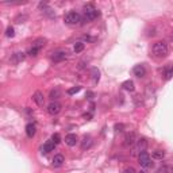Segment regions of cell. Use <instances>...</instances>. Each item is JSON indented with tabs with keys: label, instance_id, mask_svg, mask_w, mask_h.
<instances>
[{
	"label": "cell",
	"instance_id": "cell-1",
	"mask_svg": "<svg viewBox=\"0 0 173 173\" xmlns=\"http://www.w3.org/2000/svg\"><path fill=\"white\" fill-rule=\"evenodd\" d=\"M168 52H169L168 45H166L165 42H162V41H158V42H156V43L153 45V48H152L153 56H154V57H158V58L168 56Z\"/></svg>",
	"mask_w": 173,
	"mask_h": 173
},
{
	"label": "cell",
	"instance_id": "cell-2",
	"mask_svg": "<svg viewBox=\"0 0 173 173\" xmlns=\"http://www.w3.org/2000/svg\"><path fill=\"white\" fill-rule=\"evenodd\" d=\"M99 15H100V12L96 10L93 5H85L84 7V22H92V20H95L96 18H99Z\"/></svg>",
	"mask_w": 173,
	"mask_h": 173
},
{
	"label": "cell",
	"instance_id": "cell-3",
	"mask_svg": "<svg viewBox=\"0 0 173 173\" xmlns=\"http://www.w3.org/2000/svg\"><path fill=\"white\" fill-rule=\"evenodd\" d=\"M64 22L67 24H70V26H74V24H78L81 22V15L76 11H69L67 15L64 16Z\"/></svg>",
	"mask_w": 173,
	"mask_h": 173
},
{
	"label": "cell",
	"instance_id": "cell-4",
	"mask_svg": "<svg viewBox=\"0 0 173 173\" xmlns=\"http://www.w3.org/2000/svg\"><path fill=\"white\" fill-rule=\"evenodd\" d=\"M45 42H46V39H37L35 42L33 43V46L29 49L27 54H29L30 57H37V56H38V53L41 52V49L45 46Z\"/></svg>",
	"mask_w": 173,
	"mask_h": 173
},
{
	"label": "cell",
	"instance_id": "cell-5",
	"mask_svg": "<svg viewBox=\"0 0 173 173\" xmlns=\"http://www.w3.org/2000/svg\"><path fill=\"white\" fill-rule=\"evenodd\" d=\"M138 161H139V164L143 166V168H150V166L153 165L149 153H146V152H142V153L138 154Z\"/></svg>",
	"mask_w": 173,
	"mask_h": 173
},
{
	"label": "cell",
	"instance_id": "cell-6",
	"mask_svg": "<svg viewBox=\"0 0 173 173\" xmlns=\"http://www.w3.org/2000/svg\"><path fill=\"white\" fill-rule=\"evenodd\" d=\"M67 57H68L67 50H56V52L52 54V61L61 62V61H64V59H67Z\"/></svg>",
	"mask_w": 173,
	"mask_h": 173
},
{
	"label": "cell",
	"instance_id": "cell-7",
	"mask_svg": "<svg viewBox=\"0 0 173 173\" xmlns=\"http://www.w3.org/2000/svg\"><path fill=\"white\" fill-rule=\"evenodd\" d=\"M59 111H61V104L58 102H52L48 106V112L50 115H57L59 114Z\"/></svg>",
	"mask_w": 173,
	"mask_h": 173
},
{
	"label": "cell",
	"instance_id": "cell-8",
	"mask_svg": "<svg viewBox=\"0 0 173 173\" xmlns=\"http://www.w3.org/2000/svg\"><path fill=\"white\" fill-rule=\"evenodd\" d=\"M133 73H134V76H137V77H145V74H146V68L143 67L142 64H139V65H135L134 69H133Z\"/></svg>",
	"mask_w": 173,
	"mask_h": 173
},
{
	"label": "cell",
	"instance_id": "cell-9",
	"mask_svg": "<svg viewBox=\"0 0 173 173\" xmlns=\"http://www.w3.org/2000/svg\"><path fill=\"white\" fill-rule=\"evenodd\" d=\"M39 8L42 10L43 14L48 15V16H50V18H54V16H56V14H54V11H53V8L49 7L46 3H41V4H39Z\"/></svg>",
	"mask_w": 173,
	"mask_h": 173
},
{
	"label": "cell",
	"instance_id": "cell-10",
	"mask_svg": "<svg viewBox=\"0 0 173 173\" xmlns=\"http://www.w3.org/2000/svg\"><path fill=\"white\" fill-rule=\"evenodd\" d=\"M77 142H78V138H77L76 134L70 133V134H68L67 137H65V143H67L68 146H76Z\"/></svg>",
	"mask_w": 173,
	"mask_h": 173
},
{
	"label": "cell",
	"instance_id": "cell-11",
	"mask_svg": "<svg viewBox=\"0 0 173 173\" xmlns=\"http://www.w3.org/2000/svg\"><path fill=\"white\" fill-rule=\"evenodd\" d=\"M146 147H147V141L145 139V138H142V139H138L137 147H135L134 153H142V152L146 150Z\"/></svg>",
	"mask_w": 173,
	"mask_h": 173
},
{
	"label": "cell",
	"instance_id": "cell-12",
	"mask_svg": "<svg viewBox=\"0 0 173 173\" xmlns=\"http://www.w3.org/2000/svg\"><path fill=\"white\" fill-rule=\"evenodd\" d=\"M24 57H26V54H24V53H20V52L14 53V54H12V57H11V62H12V64H19V62H22L24 59Z\"/></svg>",
	"mask_w": 173,
	"mask_h": 173
},
{
	"label": "cell",
	"instance_id": "cell-13",
	"mask_svg": "<svg viewBox=\"0 0 173 173\" xmlns=\"http://www.w3.org/2000/svg\"><path fill=\"white\" fill-rule=\"evenodd\" d=\"M33 100L37 103L38 106H43V102H45V97H43V93L41 91H37L33 96Z\"/></svg>",
	"mask_w": 173,
	"mask_h": 173
},
{
	"label": "cell",
	"instance_id": "cell-14",
	"mask_svg": "<svg viewBox=\"0 0 173 173\" xmlns=\"http://www.w3.org/2000/svg\"><path fill=\"white\" fill-rule=\"evenodd\" d=\"M35 133H37L35 124H34V123H27V124H26V134H27V137H29V138H33L34 135H35Z\"/></svg>",
	"mask_w": 173,
	"mask_h": 173
},
{
	"label": "cell",
	"instance_id": "cell-15",
	"mask_svg": "<svg viewBox=\"0 0 173 173\" xmlns=\"http://www.w3.org/2000/svg\"><path fill=\"white\" fill-rule=\"evenodd\" d=\"M54 147H56V143L53 142V141H48L45 145L42 146V153H45V154H48L50 152H53L54 150Z\"/></svg>",
	"mask_w": 173,
	"mask_h": 173
},
{
	"label": "cell",
	"instance_id": "cell-16",
	"mask_svg": "<svg viewBox=\"0 0 173 173\" xmlns=\"http://www.w3.org/2000/svg\"><path fill=\"white\" fill-rule=\"evenodd\" d=\"M135 143V134L134 133H128L126 134L124 137V145L126 146H131V145Z\"/></svg>",
	"mask_w": 173,
	"mask_h": 173
},
{
	"label": "cell",
	"instance_id": "cell-17",
	"mask_svg": "<svg viewBox=\"0 0 173 173\" xmlns=\"http://www.w3.org/2000/svg\"><path fill=\"white\" fill-rule=\"evenodd\" d=\"M65 162V158L62 154H56L54 158H53V166H61Z\"/></svg>",
	"mask_w": 173,
	"mask_h": 173
},
{
	"label": "cell",
	"instance_id": "cell-18",
	"mask_svg": "<svg viewBox=\"0 0 173 173\" xmlns=\"http://www.w3.org/2000/svg\"><path fill=\"white\" fill-rule=\"evenodd\" d=\"M92 146V138L91 137H84L83 142H81V149L85 150V149H89Z\"/></svg>",
	"mask_w": 173,
	"mask_h": 173
},
{
	"label": "cell",
	"instance_id": "cell-19",
	"mask_svg": "<svg viewBox=\"0 0 173 173\" xmlns=\"http://www.w3.org/2000/svg\"><path fill=\"white\" fill-rule=\"evenodd\" d=\"M122 88L126 91H130V92H133L134 91V83L131 80H126L123 84H122Z\"/></svg>",
	"mask_w": 173,
	"mask_h": 173
},
{
	"label": "cell",
	"instance_id": "cell-20",
	"mask_svg": "<svg viewBox=\"0 0 173 173\" xmlns=\"http://www.w3.org/2000/svg\"><path fill=\"white\" fill-rule=\"evenodd\" d=\"M59 96H61V91H59L58 88H56V89H52V91H50L49 97L53 100V102H54V100H57Z\"/></svg>",
	"mask_w": 173,
	"mask_h": 173
},
{
	"label": "cell",
	"instance_id": "cell-21",
	"mask_svg": "<svg viewBox=\"0 0 173 173\" xmlns=\"http://www.w3.org/2000/svg\"><path fill=\"white\" fill-rule=\"evenodd\" d=\"M173 76V67H166L164 69V78L165 80H169Z\"/></svg>",
	"mask_w": 173,
	"mask_h": 173
},
{
	"label": "cell",
	"instance_id": "cell-22",
	"mask_svg": "<svg viewBox=\"0 0 173 173\" xmlns=\"http://www.w3.org/2000/svg\"><path fill=\"white\" fill-rule=\"evenodd\" d=\"M152 157L154 160H162L164 157H165V152H164V150H154Z\"/></svg>",
	"mask_w": 173,
	"mask_h": 173
},
{
	"label": "cell",
	"instance_id": "cell-23",
	"mask_svg": "<svg viewBox=\"0 0 173 173\" xmlns=\"http://www.w3.org/2000/svg\"><path fill=\"white\" fill-rule=\"evenodd\" d=\"M91 74H92L93 81H95V83H97V81H99V78H100V72H99V69H97V68H92V70H91Z\"/></svg>",
	"mask_w": 173,
	"mask_h": 173
},
{
	"label": "cell",
	"instance_id": "cell-24",
	"mask_svg": "<svg viewBox=\"0 0 173 173\" xmlns=\"http://www.w3.org/2000/svg\"><path fill=\"white\" fill-rule=\"evenodd\" d=\"M157 173H173V168H171L168 165H164L157 171Z\"/></svg>",
	"mask_w": 173,
	"mask_h": 173
},
{
	"label": "cell",
	"instance_id": "cell-25",
	"mask_svg": "<svg viewBox=\"0 0 173 173\" xmlns=\"http://www.w3.org/2000/svg\"><path fill=\"white\" fill-rule=\"evenodd\" d=\"M73 50H74V53H81L84 50V43L83 42H76L73 46Z\"/></svg>",
	"mask_w": 173,
	"mask_h": 173
},
{
	"label": "cell",
	"instance_id": "cell-26",
	"mask_svg": "<svg viewBox=\"0 0 173 173\" xmlns=\"http://www.w3.org/2000/svg\"><path fill=\"white\" fill-rule=\"evenodd\" d=\"M5 35H7L8 38H12V37L15 35V33H14V27L8 26V27H7V30H5Z\"/></svg>",
	"mask_w": 173,
	"mask_h": 173
},
{
	"label": "cell",
	"instance_id": "cell-27",
	"mask_svg": "<svg viewBox=\"0 0 173 173\" xmlns=\"http://www.w3.org/2000/svg\"><path fill=\"white\" fill-rule=\"evenodd\" d=\"M52 141H53V142H54L56 145H57V143H59V142H61V137H59V134H58V133H56V134H53V135H52Z\"/></svg>",
	"mask_w": 173,
	"mask_h": 173
},
{
	"label": "cell",
	"instance_id": "cell-28",
	"mask_svg": "<svg viewBox=\"0 0 173 173\" xmlns=\"http://www.w3.org/2000/svg\"><path fill=\"white\" fill-rule=\"evenodd\" d=\"M26 19H27L26 15H18V16L15 18V22H16V23H23Z\"/></svg>",
	"mask_w": 173,
	"mask_h": 173
},
{
	"label": "cell",
	"instance_id": "cell-29",
	"mask_svg": "<svg viewBox=\"0 0 173 173\" xmlns=\"http://www.w3.org/2000/svg\"><path fill=\"white\" fill-rule=\"evenodd\" d=\"M80 89H81V87L77 85V87H74V88H70V89L68 91V93H69V95H73V93H77Z\"/></svg>",
	"mask_w": 173,
	"mask_h": 173
},
{
	"label": "cell",
	"instance_id": "cell-30",
	"mask_svg": "<svg viewBox=\"0 0 173 173\" xmlns=\"http://www.w3.org/2000/svg\"><path fill=\"white\" fill-rule=\"evenodd\" d=\"M123 173H137V172H135V169H134V168L128 166V168H126L124 171H123Z\"/></svg>",
	"mask_w": 173,
	"mask_h": 173
},
{
	"label": "cell",
	"instance_id": "cell-31",
	"mask_svg": "<svg viewBox=\"0 0 173 173\" xmlns=\"http://www.w3.org/2000/svg\"><path fill=\"white\" fill-rule=\"evenodd\" d=\"M122 128H123V124H115V130L116 131H123Z\"/></svg>",
	"mask_w": 173,
	"mask_h": 173
},
{
	"label": "cell",
	"instance_id": "cell-32",
	"mask_svg": "<svg viewBox=\"0 0 173 173\" xmlns=\"http://www.w3.org/2000/svg\"><path fill=\"white\" fill-rule=\"evenodd\" d=\"M138 173H146V172H145V171H141V172H138Z\"/></svg>",
	"mask_w": 173,
	"mask_h": 173
}]
</instances>
